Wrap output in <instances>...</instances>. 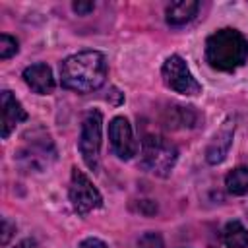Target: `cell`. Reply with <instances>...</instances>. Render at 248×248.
Segmentation results:
<instances>
[{
    "instance_id": "1",
    "label": "cell",
    "mask_w": 248,
    "mask_h": 248,
    "mask_svg": "<svg viewBox=\"0 0 248 248\" xmlns=\"http://www.w3.org/2000/svg\"><path fill=\"white\" fill-rule=\"evenodd\" d=\"M107 79V60L99 50H83L68 56L60 66L62 87L76 93H91Z\"/></svg>"
},
{
    "instance_id": "2",
    "label": "cell",
    "mask_w": 248,
    "mask_h": 248,
    "mask_svg": "<svg viewBox=\"0 0 248 248\" xmlns=\"http://www.w3.org/2000/svg\"><path fill=\"white\" fill-rule=\"evenodd\" d=\"M205 60L215 70L232 72L248 60V41L236 29H219L205 41Z\"/></svg>"
},
{
    "instance_id": "3",
    "label": "cell",
    "mask_w": 248,
    "mask_h": 248,
    "mask_svg": "<svg viewBox=\"0 0 248 248\" xmlns=\"http://www.w3.org/2000/svg\"><path fill=\"white\" fill-rule=\"evenodd\" d=\"M178 159V149L163 136H145L141 141V167L157 176H167Z\"/></svg>"
},
{
    "instance_id": "4",
    "label": "cell",
    "mask_w": 248,
    "mask_h": 248,
    "mask_svg": "<svg viewBox=\"0 0 248 248\" xmlns=\"http://www.w3.org/2000/svg\"><path fill=\"white\" fill-rule=\"evenodd\" d=\"M101 130H103V114L101 110H89L81 124L79 134V153L85 161V165L91 170H97L99 167V151H101Z\"/></svg>"
},
{
    "instance_id": "5",
    "label": "cell",
    "mask_w": 248,
    "mask_h": 248,
    "mask_svg": "<svg viewBox=\"0 0 248 248\" xmlns=\"http://www.w3.org/2000/svg\"><path fill=\"white\" fill-rule=\"evenodd\" d=\"M161 72H163V81L169 89H172L180 95H198V93H202V85L196 81V78L188 70L186 62L178 54L169 56L165 60Z\"/></svg>"
},
{
    "instance_id": "6",
    "label": "cell",
    "mask_w": 248,
    "mask_h": 248,
    "mask_svg": "<svg viewBox=\"0 0 248 248\" xmlns=\"http://www.w3.org/2000/svg\"><path fill=\"white\" fill-rule=\"evenodd\" d=\"M70 202L74 205V209L79 215H85L97 207L103 205V198L99 194V190L93 186V182L78 169H72V180H70Z\"/></svg>"
},
{
    "instance_id": "7",
    "label": "cell",
    "mask_w": 248,
    "mask_h": 248,
    "mask_svg": "<svg viewBox=\"0 0 248 248\" xmlns=\"http://www.w3.org/2000/svg\"><path fill=\"white\" fill-rule=\"evenodd\" d=\"M19 161L33 170H45L52 161H54V145L48 136L35 138V134L29 136L25 134V145L19 151Z\"/></svg>"
},
{
    "instance_id": "8",
    "label": "cell",
    "mask_w": 248,
    "mask_h": 248,
    "mask_svg": "<svg viewBox=\"0 0 248 248\" xmlns=\"http://www.w3.org/2000/svg\"><path fill=\"white\" fill-rule=\"evenodd\" d=\"M108 140H110L112 151L124 161L132 159L136 155V151H138V143L134 140L132 126L124 116H116V118L110 120V124H108Z\"/></svg>"
},
{
    "instance_id": "9",
    "label": "cell",
    "mask_w": 248,
    "mask_h": 248,
    "mask_svg": "<svg viewBox=\"0 0 248 248\" xmlns=\"http://www.w3.org/2000/svg\"><path fill=\"white\" fill-rule=\"evenodd\" d=\"M0 103H2V138H8L10 132L16 128V124L27 120V112L21 107V103L12 95V91H2Z\"/></svg>"
},
{
    "instance_id": "10",
    "label": "cell",
    "mask_w": 248,
    "mask_h": 248,
    "mask_svg": "<svg viewBox=\"0 0 248 248\" xmlns=\"http://www.w3.org/2000/svg\"><path fill=\"white\" fill-rule=\"evenodd\" d=\"M25 83L39 95H48L54 91V78L52 70L46 64H33L23 70Z\"/></svg>"
},
{
    "instance_id": "11",
    "label": "cell",
    "mask_w": 248,
    "mask_h": 248,
    "mask_svg": "<svg viewBox=\"0 0 248 248\" xmlns=\"http://www.w3.org/2000/svg\"><path fill=\"white\" fill-rule=\"evenodd\" d=\"M232 132H234V124L231 120L225 122V126L215 134V138L211 140V143L207 145V151H205V159L207 163L211 165H217L221 163L227 153H229V147L232 143Z\"/></svg>"
},
{
    "instance_id": "12",
    "label": "cell",
    "mask_w": 248,
    "mask_h": 248,
    "mask_svg": "<svg viewBox=\"0 0 248 248\" xmlns=\"http://www.w3.org/2000/svg\"><path fill=\"white\" fill-rule=\"evenodd\" d=\"M198 8H200V2H196V0H178V2H172L165 10V19L172 27L184 25V23H188V21L194 19V16L198 14Z\"/></svg>"
},
{
    "instance_id": "13",
    "label": "cell",
    "mask_w": 248,
    "mask_h": 248,
    "mask_svg": "<svg viewBox=\"0 0 248 248\" xmlns=\"http://www.w3.org/2000/svg\"><path fill=\"white\" fill-rule=\"evenodd\" d=\"M223 242L227 248H248V231L240 221H229L223 229Z\"/></svg>"
},
{
    "instance_id": "14",
    "label": "cell",
    "mask_w": 248,
    "mask_h": 248,
    "mask_svg": "<svg viewBox=\"0 0 248 248\" xmlns=\"http://www.w3.org/2000/svg\"><path fill=\"white\" fill-rule=\"evenodd\" d=\"M225 186L232 196L248 194V167H236L225 176Z\"/></svg>"
},
{
    "instance_id": "15",
    "label": "cell",
    "mask_w": 248,
    "mask_h": 248,
    "mask_svg": "<svg viewBox=\"0 0 248 248\" xmlns=\"http://www.w3.org/2000/svg\"><path fill=\"white\" fill-rule=\"evenodd\" d=\"M16 52H17V41H16L14 37L2 33V35H0V58L6 60V58H10V56H14Z\"/></svg>"
},
{
    "instance_id": "16",
    "label": "cell",
    "mask_w": 248,
    "mask_h": 248,
    "mask_svg": "<svg viewBox=\"0 0 248 248\" xmlns=\"http://www.w3.org/2000/svg\"><path fill=\"white\" fill-rule=\"evenodd\" d=\"M138 248H165V244H163V238L157 232H145L138 240Z\"/></svg>"
},
{
    "instance_id": "17",
    "label": "cell",
    "mask_w": 248,
    "mask_h": 248,
    "mask_svg": "<svg viewBox=\"0 0 248 248\" xmlns=\"http://www.w3.org/2000/svg\"><path fill=\"white\" fill-rule=\"evenodd\" d=\"M72 8H74L76 14H79V16H87L89 12L95 10V4H93V2H74Z\"/></svg>"
},
{
    "instance_id": "18",
    "label": "cell",
    "mask_w": 248,
    "mask_h": 248,
    "mask_svg": "<svg viewBox=\"0 0 248 248\" xmlns=\"http://www.w3.org/2000/svg\"><path fill=\"white\" fill-rule=\"evenodd\" d=\"M79 248H108L103 240H99V238H95V236H91V238H85L81 244H79Z\"/></svg>"
},
{
    "instance_id": "19",
    "label": "cell",
    "mask_w": 248,
    "mask_h": 248,
    "mask_svg": "<svg viewBox=\"0 0 248 248\" xmlns=\"http://www.w3.org/2000/svg\"><path fill=\"white\" fill-rule=\"evenodd\" d=\"M14 229H16V227H12L8 219H4V221H2V244H8V240H10V236H12V231H14Z\"/></svg>"
},
{
    "instance_id": "20",
    "label": "cell",
    "mask_w": 248,
    "mask_h": 248,
    "mask_svg": "<svg viewBox=\"0 0 248 248\" xmlns=\"http://www.w3.org/2000/svg\"><path fill=\"white\" fill-rule=\"evenodd\" d=\"M14 248H35V240H33V238H25V240L17 242Z\"/></svg>"
}]
</instances>
